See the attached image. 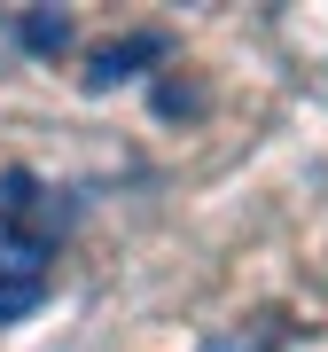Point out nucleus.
<instances>
[{"instance_id": "obj_2", "label": "nucleus", "mask_w": 328, "mask_h": 352, "mask_svg": "<svg viewBox=\"0 0 328 352\" xmlns=\"http://www.w3.org/2000/svg\"><path fill=\"white\" fill-rule=\"evenodd\" d=\"M149 55H164V39H126V47L94 55V87H110V78H126V63H149Z\"/></svg>"}, {"instance_id": "obj_3", "label": "nucleus", "mask_w": 328, "mask_h": 352, "mask_svg": "<svg viewBox=\"0 0 328 352\" xmlns=\"http://www.w3.org/2000/svg\"><path fill=\"white\" fill-rule=\"evenodd\" d=\"M24 39H32V47H63V39H71V24H63V16H32V24H24Z\"/></svg>"}, {"instance_id": "obj_1", "label": "nucleus", "mask_w": 328, "mask_h": 352, "mask_svg": "<svg viewBox=\"0 0 328 352\" xmlns=\"http://www.w3.org/2000/svg\"><path fill=\"white\" fill-rule=\"evenodd\" d=\"M39 289H47L39 251H0V321H24L39 305Z\"/></svg>"}]
</instances>
